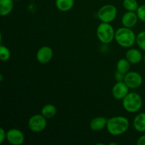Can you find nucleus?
Returning <instances> with one entry per match:
<instances>
[{
  "label": "nucleus",
  "instance_id": "obj_25",
  "mask_svg": "<svg viewBox=\"0 0 145 145\" xmlns=\"http://www.w3.org/2000/svg\"><path fill=\"white\" fill-rule=\"evenodd\" d=\"M137 145H145V135H143L138 138L137 141Z\"/></svg>",
  "mask_w": 145,
  "mask_h": 145
},
{
  "label": "nucleus",
  "instance_id": "obj_6",
  "mask_svg": "<svg viewBox=\"0 0 145 145\" xmlns=\"http://www.w3.org/2000/svg\"><path fill=\"white\" fill-rule=\"evenodd\" d=\"M28 127L34 133L43 131L47 126L46 118L42 114H36L30 118L28 123Z\"/></svg>",
  "mask_w": 145,
  "mask_h": 145
},
{
  "label": "nucleus",
  "instance_id": "obj_22",
  "mask_svg": "<svg viewBox=\"0 0 145 145\" xmlns=\"http://www.w3.org/2000/svg\"><path fill=\"white\" fill-rule=\"evenodd\" d=\"M136 13L139 19L143 22H145V4L140 6L136 11Z\"/></svg>",
  "mask_w": 145,
  "mask_h": 145
},
{
  "label": "nucleus",
  "instance_id": "obj_16",
  "mask_svg": "<svg viewBox=\"0 0 145 145\" xmlns=\"http://www.w3.org/2000/svg\"><path fill=\"white\" fill-rule=\"evenodd\" d=\"M74 4V0H56L55 5L61 11L66 12L72 8Z\"/></svg>",
  "mask_w": 145,
  "mask_h": 145
},
{
  "label": "nucleus",
  "instance_id": "obj_23",
  "mask_svg": "<svg viewBox=\"0 0 145 145\" xmlns=\"http://www.w3.org/2000/svg\"><path fill=\"white\" fill-rule=\"evenodd\" d=\"M125 74L121 73V72L117 71L115 74V76H116V79L117 82H124V78H125Z\"/></svg>",
  "mask_w": 145,
  "mask_h": 145
},
{
  "label": "nucleus",
  "instance_id": "obj_7",
  "mask_svg": "<svg viewBox=\"0 0 145 145\" xmlns=\"http://www.w3.org/2000/svg\"><path fill=\"white\" fill-rule=\"evenodd\" d=\"M142 82L141 74L137 72H128L125 75L124 82L130 89H137L142 84Z\"/></svg>",
  "mask_w": 145,
  "mask_h": 145
},
{
  "label": "nucleus",
  "instance_id": "obj_10",
  "mask_svg": "<svg viewBox=\"0 0 145 145\" xmlns=\"http://www.w3.org/2000/svg\"><path fill=\"white\" fill-rule=\"evenodd\" d=\"M53 51L49 46H43L40 48L36 54L37 60L41 64H47L52 59Z\"/></svg>",
  "mask_w": 145,
  "mask_h": 145
},
{
  "label": "nucleus",
  "instance_id": "obj_13",
  "mask_svg": "<svg viewBox=\"0 0 145 145\" xmlns=\"http://www.w3.org/2000/svg\"><path fill=\"white\" fill-rule=\"evenodd\" d=\"M125 58L131 64H137L141 62L142 55L139 50L132 48L126 52Z\"/></svg>",
  "mask_w": 145,
  "mask_h": 145
},
{
  "label": "nucleus",
  "instance_id": "obj_4",
  "mask_svg": "<svg viewBox=\"0 0 145 145\" xmlns=\"http://www.w3.org/2000/svg\"><path fill=\"white\" fill-rule=\"evenodd\" d=\"M115 34L116 31L110 23L102 22L99 24L96 30V35L98 38L102 43L104 44L111 42L115 38Z\"/></svg>",
  "mask_w": 145,
  "mask_h": 145
},
{
  "label": "nucleus",
  "instance_id": "obj_5",
  "mask_svg": "<svg viewBox=\"0 0 145 145\" xmlns=\"http://www.w3.org/2000/svg\"><path fill=\"white\" fill-rule=\"evenodd\" d=\"M97 16L101 22L110 23L116 18L117 8L112 4H106L99 8Z\"/></svg>",
  "mask_w": 145,
  "mask_h": 145
},
{
  "label": "nucleus",
  "instance_id": "obj_19",
  "mask_svg": "<svg viewBox=\"0 0 145 145\" xmlns=\"http://www.w3.org/2000/svg\"><path fill=\"white\" fill-rule=\"evenodd\" d=\"M123 5L127 11H136L139 7L137 0H123Z\"/></svg>",
  "mask_w": 145,
  "mask_h": 145
},
{
  "label": "nucleus",
  "instance_id": "obj_18",
  "mask_svg": "<svg viewBox=\"0 0 145 145\" xmlns=\"http://www.w3.org/2000/svg\"><path fill=\"white\" fill-rule=\"evenodd\" d=\"M130 64L131 63L126 58L125 59L123 58V59H119L117 62V65H116L117 71L125 74L127 72H130Z\"/></svg>",
  "mask_w": 145,
  "mask_h": 145
},
{
  "label": "nucleus",
  "instance_id": "obj_20",
  "mask_svg": "<svg viewBox=\"0 0 145 145\" xmlns=\"http://www.w3.org/2000/svg\"><path fill=\"white\" fill-rule=\"evenodd\" d=\"M10 57H11V52H10L8 48L1 45L0 46V59L1 60L5 62V61L8 60Z\"/></svg>",
  "mask_w": 145,
  "mask_h": 145
},
{
  "label": "nucleus",
  "instance_id": "obj_27",
  "mask_svg": "<svg viewBox=\"0 0 145 145\" xmlns=\"http://www.w3.org/2000/svg\"><path fill=\"white\" fill-rule=\"evenodd\" d=\"M14 1H20V0H14Z\"/></svg>",
  "mask_w": 145,
  "mask_h": 145
},
{
  "label": "nucleus",
  "instance_id": "obj_24",
  "mask_svg": "<svg viewBox=\"0 0 145 145\" xmlns=\"http://www.w3.org/2000/svg\"><path fill=\"white\" fill-rule=\"evenodd\" d=\"M6 139H7V133H6L5 130L1 127V128L0 129V144H2Z\"/></svg>",
  "mask_w": 145,
  "mask_h": 145
},
{
  "label": "nucleus",
  "instance_id": "obj_9",
  "mask_svg": "<svg viewBox=\"0 0 145 145\" xmlns=\"http://www.w3.org/2000/svg\"><path fill=\"white\" fill-rule=\"evenodd\" d=\"M129 89L124 82H117L112 89V95L117 100H123L129 93Z\"/></svg>",
  "mask_w": 145,
  "mask_h": 145
},
{
  "label": "nucleus",
  "instance_id": "obj_15",
  "mask_svg": "<svg viewBox=\"0 0 145 145\" xmlns=\"http://www.w3.org/2000/svg\"><path fill=\"white\" fill-rule=\"evenodd\" d=\"M14 8V0H0V14L2 16L8 15Z\"/></svg>",
  "mask_w": 145,
  "mask_h": 145
},
{
  "label": "nucleus",
  "instance_id": "obj_1",
  "mask_svg": "<svg viewBox=\"0 0 145 145\" xmlns=\"http://www.w3.org/2000/svg\"><path fill=\"white\" fill-rule=\"evenodd\" d=\"M130 123L128 119L123 116H115L108 119V132L113 136H118L124 134L128 130Z\"/></svg>",
  "mask_w": 145,
  "mask_h": 145
},
{
  "label": "nucleus",
  "instance_id": "obj_21",
  "mask_svg": "<svg viewBox=\"0 0 145 145\" xmlns=\"http://www.w3.org/2000/svg\"><path fill=\"white\" fill-rule=\"evenodd\" d=\"M136 42L140 49L145 51V31L137 34L136 37Z\"/></svg>",
  "mask_w": 145,
  "mask_h": 145
},
{
  "label": "nucleus",
  "instance_id": "obj_12",
  "mask_svg": "<svg viewBox=\"0 0 145 145\" xmlns=\"http://www.w3.org/2000/svg\"><path fill=\"white\" fill-rule=\"evenodd\" d=\"M108 119L104 117H101V116H99L91 121L90 123V128L91 130L93 131H101V130H103L105 127L107 125Z\"/></svg>",
  "mask_w": 145,
  "mask_h": 145
},
{
  "label": "nucleus",
  "instance_id": "obj_2",
  "mask_svg": "<svg viewBox=\"0 0 145 145\" xmlns=\"http://www.w3.org/2000/svg\"><path fill=\"white\" fill-rule=\"evenodd\" d=\"M136 35L130 28L122 27L116 31L115 39L116 42L123 48H130L136 42Z\"/></svg>",
  "mask_w": 145,
  "mask_h": 145
},
{
  "label": "nucleus",
  "instance_id": "obj_14",
  "mask_svg": "<svg viewBox=\"0 0 145 145\" xmlns=\"http://www.w3.org/2000/svg\"><path fill=\"white\" fill-rule=\"evenodd\" d=\"M133 126L137 132H145V113H140L133 120Z\"/></svg>",
  "mask_w": 145,
  "mask_h": 145
},
{
  "label": "nucleus",
  "instance_id": "obj_26",
  "mask_svg": "<svg viewBox=\"0 0 145 145\" xmlns=\"http://www.w3.org/2000/svg\"><path fill=\"white\" fill-rule=\"evenodd\" d=\"M144 64H145V55H144Z\"/></svg>",
  "mask_w": 145,
  "mask_h": 145
},
{
  "label": "nucleus",
  "instance_id": "obj_17",
  "mask_svg": "<svg viewBox=\"0 0 145 145\" xmlns=\"http://www.w3.org/2000/svg\"><path fill=\"white\" fill-rule=\"evenodd\" d=\"M41 114L46 119L52 118L57 114V108L54 105L46 104L42 107Z\"/></svg>",
  "mask_w": 145,
  "mask_h": 145
},
{
  "label": "nucleus",
  "instance_id": "obj_11",
  "mask_svg": "<svg viewBox=\"0 0 145 145\" xmlns=\"http://www.w3.org/2000/svg\"><path fill=\"white\" fill-rule=\"evenodd\" d=\"M137 13L135 11H127L122 17V24L126 28H133L137 24L138 21Z\"/></svg>",
  "mask_w": 145,
  "mask_h": 145
},
{
  "label": "nucleus",
  "instance_id": "obj_8",
  "mask_svg": "<svg viewBox=\"0 0 145 145\" xmlns=\"http://www.w3.org/2000/svg\"><path fill=\"white\" fill-rule=\"evenodd\" d=\"M7 140L11 144L21 145L24 143L25 137L21 130L13 128L7 132Z\"/></svg>",
  "mask_w": 145,
  "mask_h": 145
},
{
  "label": "nucleus",
  "instance_id": "obj_3",
  "mask_svg": "<svg viewBox=\"0 0 145 145\" xmlns=\"http://www.w3.org/2000/svg\"><path fill=\"white\" fill-rule=\"evenodd\" d=\"M142 103V99L140 95L135 92H130L123 99V108L126 111L131 113L139 111Z\"/></svg>",
  "mask_w": 145,
  "mask_h": 145
}]
</instances>
